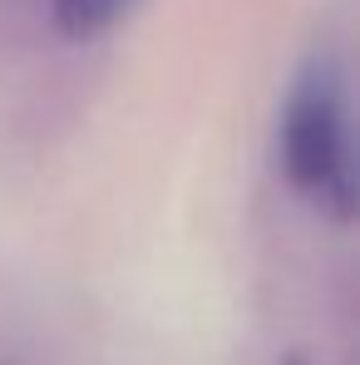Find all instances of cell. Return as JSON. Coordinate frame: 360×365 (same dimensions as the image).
Wrapping results in <instances>:
<instances>
[{"instance_id":"3957f363","label":"cell","mask_w":360,"mask_h":365,"mask_svg":"<svg viewBox=\"0 0 360 365\" xmlns=\"http://www.w3.org/2000/svg\"><path fill=\"white\" fill-rule=\"evenodd\" d=\"M282 365H311V361H306V356H287Z\"/></svg>"},{"instance_id":"7a4b0ae2","label":"cell","mask_w":360,"mask_h":365,"mask_svg":"<svg viewBox=\"0 0 360 365\" xmlns=\"http://www.w3.org/2000/svg\"><path fill=\"white\" fill-rule=\"evenodd\" d=\"M138 0H50V25L55 35L74 40V45H89L99 35H109L119 20L133 15Z\"/></svg>"},{"instance_id":"6da1fadb","label":"cell","mask_w":360,"mask_h":365,"mask_svg":"<svg viewBox=\"0 0 360 365\" xmlns=\"http://www.w3.org/2000/svg\"><path fill=\"white\" fill-rule=\"evenodd\" d=\"M351 99L336 55H311L282 104L277 163L287 182L326 217H356V163H351Z\"/></svg>"}]
</instances>
